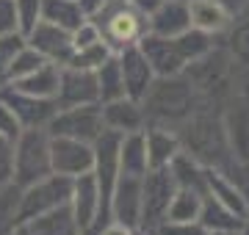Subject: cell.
Here are the masks:
<instances>
[{
  "label": "cell",
  "mask_w": 249,
  "mask_h": 235,
  "mask_svg": "<svg viewBox=\"0 0 249 235\" xmlns=\"http://www.w3.org/2000/svg\"><path fill=\"white\" fill-rule=\"evenodd\" d=\"M94 72H97V86H100V102H111V100L127 97L122 64H119V55H116V53L108 55Z\"/></svg>",
  "instance_id": "25"
},
{
  "label": "cell",
  "mask_w": 249,
  "mask_h": 235,
  "mask_svg": "<svg viewBox=\"0 0 249 235\" xmlns=\"http://www.w3.org/2000/svg\"><path fill=\"white\" fill-rule=\"evenodd\" d=\"M219 3L232 14V19L241 17V14H247V9H249V0H219Z\"/></svg>",
  "instance_id": "40"
},
{
  "label": "cell",
  "mask_w": 249,
  "mask_h": 235,
  "mask_svg": "<svg viewBox=\"0 0 249 235\" xmlns=\"http://www.w3.org/2000/svg\"><path fill=\"white\" fill-rule=\"evenodd\" d=\"M178 183L172 177L169 166H160V169H150L142 177V230H158L166 221L169 205L175 199Z\"/></svg>",
  "instance_id": "6"
},
{
  "label": "cell",
  "mask_w": 249,
  "mask_h": 235,
  "mask_svg": "<svg viewBox=\"0 0 249 235\" xmlns=\"http://www.w3.org/2000/svg\"><path fill=\"white\" fill-rule=\"evenodd\" d=\"M11 235H36V233H34L28 224H17L14 230H11Z\"/></svg>",
  "instance_id": "43"
},
{
  "label": "cell",
  "mask_w": 249,
  "mask_h": 235,
  "mask_svg": "<svg viewBox=\"0 0 249 235\" xmlns=\"http://www.w3.org/2000/svg\"><path fill=\"white\" fill-rule=\"evenodd\" d=\"M183 3H194V0H183Z\"/></svg>",
  "instance_id": "46"
},
{
  "label": "cell",
  "mask_w": 249,
  "mask_h": 235,
  "mask_svg": "<svg viewBox=\"0 0 249 235\" xmlns=\"http://www.w3.org/2000/svg\"><path fill=\"white\" fill-rule=\"evenodd\" d=\"M0 100L14 111V117L19 119V125L22 127H47L50 125V119L58 114V102H55V100L25 94V91L14 89L11 83H3Z\"/></svg>",
  "instance_id": "8"
},
{
  "label": "cell",
  "mask_w": 249,
  "mask_h": 235,
  "mask_svg": "<svg viewBox=\"0 0 249 235\" xmlns=\"http://www.w3.org/2000/svg\"><path fill=\"white\" fill-rule=\"evenodd\" d=\"M19 199H22V188L14 180L0 185V235H11V230L19 224Z\"/></svg>",
  "instance_id": "28"
},
{
  "label": "cell",
  "mask_w": 249,
  "mask_h": 235,
  "mask_svg": "<svg viewBox=\"0 0 249 235\" xmlns=\"http://www.w3.org/2000/svg\"><path fill=\"white\" fill-rule=\"evenodd\" d=\"M196 221H199L208 233H241V227H244L247 218H241L238 213H232L230 208H224L219 199H213L211 194H205Z\"/></svg>",
  "instance_id": "20"
},
{
  "label": "cell",
  "mask_w": 249,
  "mask_h": 235,
  "mask_svg": "<svg viewBox=\"0 0 249 235\" xmlns=\"http://www.w3.org/2000/svg\"><path fill=\"white\" fill-rule=\"evenodd\" d=\"M227 50L241 67L249 69V14L232 19V25L227 28Z\"/></svg>",
  "instance_id": "30"
},
{
  "label": "cell",
  "mask_w": 249,
  "mask_h": 235,
  "mask_svg": "<svg viewBox=\"0 0 249 235\" xmlns=\"http://www.w3.org/2000/svg\"><path fill=\"white\" fill-rule=\"evenodd\" d=\"M22 130H25V127L19 125V119L14 117V111H11L9 105L3 102V100H0V136L9 138L11 144H14V141L19 138V133H22Z\"/></svg>",
  "instance_id": "34"
},
{
  "label": "cell",
  "mask_w": 249,
  "mask_h": 235,
  "mask_svg": "<svg viewBox=\"0 0 249 235\" xmlns=\"http://www.w3.org/2000/svg\"><path fill=\"white\" fill-rule=\"evenodd\" d=\"M17 6V19H19V34L28 36L42 19V0H14Z\"/></svg>",
  "instance_id": "32"
},
{
  "label": "cell",
  "mask_w": 249,
  "mask_h": 235,
  "mask_svg": "<svg viewBox=\"0 0 249 235\" xmlns=\"http://www.w3.org/2000/svg\"><path fill=\"white\" fill-rule=\"evenodd\" d=\"M50 161H53V172L58 174L67 177L86 174L94 169V144L67 136H50Z\"/></svg>",
  "instance_id": "9"
},
{
  "label": "cell",
  "mask_w": 249,
  "mask_h": 235,
  "mask_svg": "<svg viewBox=\"0 0 249 235\" xmlns=\"http://www.w3.org/2000/svg\"><path fill=\"white\" fill-rule=\"evenodd\" d=\"M97 42H103V34H100V28L94 25L91 19H86L80 28H75V31H72V45H75V50L91 47V45H97Z\"/></svg>",
  "instance_id": "35"
},
{
  "label": "cell",
  "mask_w": 249,
  "mask_h": 235,
  "mask_svg": "<svg viewBox=\"0 0 249 235\" xmlns=\"http://www.w3.org/2000/svg\"><path fill=\"white\" fill-rule=\"evenodd\" d=\"M142 53L152 64V69L158 78H172V75H183L191 64L202 61L205 55L216 50V36L199 28H191L180 36H158V34H144L139 39Z\"/></svg>",
  "instance_id": "1"
},
{
  "label": "cell",
  "mask_w": 249,
  "mask_h": 235,
  "mask_svg": "<svg viewBox=\"0 0 249 235\" xmlns=\"http://www.w3.org/2000/svg\"><path fill=\"white\" fill-rule=\"evenodd\" d=\"M144 138H147V158H150V169H160L169 166L175 161V155L183 150L178 130L163 125H147L144 127Z\"/></svg>",
  "instance_id": "17"
},
{
  "label": "cell",
  "mask_w": 249,
  "mask_h": 235,
  "mask_svg": "<svg viewBox=\"0 0 249 235\" xmlns=\"http://www.w3.org/2000/svg\"><path fill=\"white\" fill-rule=\"evenodd\" d=\"M47 174H53L50 133H47V127H25L14 141V174H11V180L19 188H28Z\"/></svg>",
  "instance_id": "4"
},
{
  "label": "cell",
  "mask_w": 249,
  "mask_h": 235,
  "mask_svg": "<svg viewBox=\"0 0 249 235\" xmlns=\"http://www.w3.org/2000/svg\"><path fill=\"white\" fill-rule=\"evenodd\" d=\"M19 31V19H17V6L14 0H0V36Z\"/></svg>",
  "instance_id": "38"
},
{
  "label": "cell",
  "mask_w": 249,
  "mask_h": 235,
  "mask_svg": "<svg viewBox=\"0 0 249 235\" xmlns=\"http://www.w3.org/2000/svg\"><path fill=\"white\" fill-rule=\"evenodd\" d=\"M50 136H67L78 138L86 144H94L103 133H106V122H103V111L100 102L94 105H72V108H58L50 125H47Z\"/></svg>",
  "instance_id": "7"
},
{
  "label": "cell",
  "mask_w": 249,
  "mask_h": 235,
  "mask_svg": "<svg viewBox=\"0 0 249 235\" xmlns=\"http://www.w3.org/2000/svg\"><path fill=\"white\" fill-rule=\"evenodd\" d=\"M205 183H208V194H211L213 199H219L224 208H230L232 213H238L241 218H249V199H247V194L235 185L232 177L216 172L213 166H208Z\"/></svg>",
  "instance_id": "18"
},
{
  "label": "cell",
  "mask_w": 249,
  "mask_h": 235,
  "mask_svg": "<svg viewBox=\"0 0 249 235\" xmlns=\"http://www.w3.org/2000/svg\"><path fill=\"white\" fill-rule=\"evenodd\" d=\"M238 235H249V218L244 221V227H241V233H238Z\"/></svg>",
  "instance_id": "45"
},
{
  "label": "cell",
  "mask_w": 249,
  "mask_h": 235,
  "mask_svg": "<svg viewBox=\"0 0 249 235\" xmlns=\"http://www.w3.org/2000/svg\"><path fill=\"white\" fill-rule=\"evenodd\" d=\"M14 89L25 91V94H34V97H45V100H55L58 94V86H61V64L45 61L34 75H28L22 81L11 83Z\"/></svg>",
  "instance_id": "22"
},
{
  "label": "cell",
  "mask_w": 249,
  "mask_h": 235,
  "mask_svg": "<svg viewBox=\"0 0 249 235\" xmlns=\"http://www.w3.org/2000/svg\"><path fill=\"white\" fill-rule=\"evenodd\" d=\"M188 6H191V25L199 28V31H208V34L219 36L232 25V14L219 0H194Z\"/></svg>",
  "instance_id": "21"
},
{
  "label": "cell",
  "mask_w": 249,
  "mask_h": 235,
  "mask_svg": "<svg viewBox=\"0 0 249 235\" xmlns=\"http://www.w3.org/2000/svg\"><path fill=\"white\" fill-rule=\"evenodd\" d=\"M100 111H103V122H106V130H114V133H139L147 127V114H144V105L139 100L130 97H119L111 100V102H100Z\"/></svg>",
  "instance_id": "14"
},
{
  "label": "cell",
  "mask_w": 249,
  "mask_h": 235,
  "mask_svg": "<svg viewBox=\"0 0 249 235\" xmlns=\"http://www.w3.org/2000/svg\"><path fill=\"white\" fill-rule=\"evenodd\" d=\"M28 45L39 50V53L45 55L47 61L53 64H67L75 53V45H72V31L61 25H53V22H47V19H39L36 28L28 34Z\"/></svg>",
  "instance_id": "11"
},
{
  "label": "cell",
  "mask_w": 249,
  "mask_h": 235,
  "mask_svg": "<svg viewBox=\"0 0 249 235\" xmlns=\"http://www.w3.org/2000/svg\"><path fill=\"white\" fill-rule=\"evenodd\" d=\"M133 235H155V233H152V230H142V227H136Z\"/></svg>",
  "instance_id": "44"
},
{
  "label": "cell",
  "mask_w": 249,
  "mask_h": 235,
  "mask_svg": "<svg viewBox=\"0 0 249 235\" xmlns=\"http://www.w3.org/2000/svg\"><path fill=\"white\" fill-rule=\"evenodd\" d=\"M89 19L100 28L103 42L114 53H119V50H124L130 45H139V39L150 31L147 17L142 11H136L127 0H108L106 6L97 14H91Z\"/></svg>",
  "instance_id": "3"
},
{
  "label": "cell",
  "mask_w": 249,
  "mask_h": 235,
  "mask_svg": "<svg viewBox=\"0 0 249 235\" xmlns=\"http://www.w3.org/2000/svg\"><path fill=\"white\" fill-rule=\"evenodd\" d=\"M111 216L114 221L133 227V230L142 224V177L119 174L114 194H111Z\"/></svg>",
  "instance_id": "13"
},
{
  "label": "cell",
  "mask_w": 249,
  "mask_h": 235,
  "mask_svg": "<svg viewBox=\"0 0 249 235\" xmlns=\"http://www.w3.org/2000/svg\"><path fill=\"white\" fill-rule=\"evenodd\" d=\"M199 208H202V194L199 191L178 188L169 205V213H166V221H196L199 218Z\"/></svg>",
  "instance_id": "27"
},
{
  "label": "cell",
  "mask_w": 249,
  "mask_h": 235,
  "mask_svg": "<svg viewBox=\"0 0 249 235\" xmlns=\"http://www.w3.org/2000/svg\"><path fill=\"white\" fill-rule=\"evenodd\" d=\"M247 14H249V9H247Z\"/></svg>",
  "instance_id": "48"
},
{
  "label": "cell",
  "mask_w": 249,
  "mask_h": 235,
  "mask_svg": "<svg viewBox=\"0 0 249 235\" xmlns=\"http://www.w3.org/2000/svg\"><path fill=\"white\" fill-rule=\"evenodd\" d=\"M78 3H80V9H83V14L91 17V14H97V11L106 6L108 0H78Z\"/></svg>",
  "instance_id": "41"
},
{
  "label": "cell",
  "mask_w": 249,
  "mask_h": 235,
  "mask_svg": "<svg viewBox=\"0 0 249 235\" xmlns=\"http://www.w3.org/2000/svg\"><path fill=\"white\" fill-rule=\"evenodd\" d=\"M142 105L147 114V125H163L178 130V125L194 117V83L188 81V75L155 78Z\"/></svg>",
  "instance_id": "2"
},
{
  "label": "cell",
  "mask_w": 249,
  "mask_h": 235,
  "mask_svg": "<svg viewBox=\"0 0 249 235\" xmlns=\"http://www.w3.org/2000/svg\"><path fill=\"white\" fill-rule=\"evenodd\" d=\"M25 42H28V39L22 36L19 31L0 36V81H3V75H6V69H9V64L14 61V55L25 47Z\"/></svg>",
  "instance_id": "33"
},
{
  "label": "cell",
  "mask_w": 249,
  "mask_h": 235,
  "mask_svg": "<svg viewBox=\"0 0 249 235\" xmlns=\"http://www.w3.org/2000/svg\"><path fill=\"white\" fill-rule=\"evenodd\" d=\"M11 174H14V144L0 136V185L11 183Z\"/></svg>",
  "instance_id": "37"
},
{
  "label": "cell",
  "mask_w": 249,
  "mask_h": 235,
  "mask_svg": "<svg viewBox=\"0 0 249 235\" xmlns=\"http://www.w3.org/2000/svg\"><path fill=\"white\" fill-rule=\"evenodd\" d=\"M103 235H133V227H124V224H119V221H111V224H106Z\"/></svg>",
  "instance_id": "42"
},
{
  "label": "cell",
  "mask_w": 249,
  "mask_h": 235,
  "mask_svg": "<svg viewBox=\"0 0 249 235\" xmlns=\"http://www.w3.org/2000/svg\"><path fill=\"white\" fill-rule=\"evenodd\" d=\"M127 3H130V6H133L136 11H142L144 17H150L152 11H158L160 6L166 3V0H127Z\"/></svg>",
  "instance_id": "39"
},
{
  "label": "cell",
  "mask_w": 249,
  "mask_h": 235,
  "mask_svg": "<svg viewBox=\"0 0 249 235\" xmlns=\"http://www.w3.org/2000/svg\"><path fill=\"white\" fill-rule=\"evenodd\" d=\"M72 185H75V177H67V174H47L42 180H36L34 185L22 188V199H19V213L17 221L25 224L31 218L42 216L47 210L61 208L72 199Z\"/></svg>",
  "instance_id": "5"
},
{
  "label": "cell",
  "mask_w": 249,
  "mask_h": 235,
  "mask_svg": "<svg viewBox=\"0 0 249 235\" xmlns=\"http://www.w3.org/2000/svg\"><path fill=\"white\" fill-rule=\"evenodd\" d=\"M0 89H3V81H0Z\"/></svg>",
  "instance_id": "47"
},
{
  "label": "cell",
  "mask_w": 249,
  "mask_h": 235,
  "mask_svg": "<svg viewBox=\"0 0 249 235\" xmlns=\"http://www.w3.org/2000/svg\"><path fill=\"white\" fill-rule=\"evenodd\" d=\"M119 169H122V174H133V177H144V174L150 172V158H147V138H144V130L122 136V147H119Z\"/></svg>",
  "instance_id": "23"
},
{
  "label": "cell",
  "mask_w": 249,
  "mask_h": 235,
  "mask_svg": "<svg viewBox=\"0 0 249 235\" xmlns=\"http://www.w3.org/2000/svg\"><path fill=\"white\" fill-rule=\"evenodd\" d=\"M111 53H114V50H111L106 42H97V45H91V47L75 50V53H72V58L64 64V67H75V69H97V67L106 61Z\"/></svg>",
  "instance_id": "31"
},
{
  "label": "cell",
  "mask_w": 249,
  "mask_h": 235,
  "mask_svg": "<svg viewBox=\"0 0 249 235\" xmlns=\"http://www.w3.org/2000/svg\"><path fill=\"white\" fill-rule=\"evenodd\" d=\"M58 108H72V105H94L100 102V86L94 69H75V67H61V86L55 94Z\"/></svg>",
  "instance_id": "10"
},
{
  "label": "cell",
  "mask_w": 249,
  "mask_h": 235,
  "mask_svg": "<svg viewBox=\"0 0 249 235\" xmlns=\"http://www.w3.org/2000/svg\"><path fill=\"white\" fill-rule=\"evenodd\" d=\"M147 25H150V34H158V36H180L194 28L191 6L183 0H166L158 11H152L147 17Z\"/></svg>",
  "instance_id": "16"
},
{
  "label": "cell",
  "mask_w": 249,
  "mask_h": 235,
  "mask_svg": "<svg viewBox=\"0 0 249 235\" xmlns=\"http://www.w3.org/2000/svg\"><path fill=\"white\" fill-rule=\"evenodd\" d=\"M72 210H75V218H78L80 230H89L100 216V185L94 172L78 174L75 177V185H72V199H70Z\"/></svg>",
  "instance_id": "15"
},
{
  "label": "cell",
  "mask_w": 249,
  "mask_h": 235,
  "mask_svg": "<svg viewBox=\"0 0 249 235\" xmlns=\"http://www.w3.org/2000/svg\"><path fill=\"white\" fill-rule=\"evenodd\" d=\"M169 169H172L175 183H178V188H194V191H199L202 197L208 194V183H205L208 166H205L202 161H196L191 152L180 150V152L175 155V161L169 163Z\"/></svg>",
  "instance_id": "24"
},
{
  "label": "cell",
  "mask_w": 249,
  "mask_h": 235,
  "mask_svg": "<svg viewBox=\"0 0 249 235\" xmlns=\"http://www.w3.org/2000/svg\"><path fill=\"white\" fill-rule=\"evenodd\" d=\"M45 61H47L45 55L39 53V50H34V47L25 42V47H22V50L14 55V61L9 64V69L3 75V83H17V81H22V78H28V75H34Z\"/></svg>",
  "instance_id": "29"
},
{
  "label": "cell",
  "mask_w": 249,
  "mask_h": 235,
  "mask_svg": "<svg viewBox=\"0 0 249 235\" xmlns=\"http://www.w3.org/2000/svg\"><path fill=\"white\" fill-rule=\"evenodd\" d=\"M155 235H208V230L199 221H163Z\"/></svg>",
  "instance_id": "36"
},
{
  "label": "cell",
  "mask_w": 249,
  "mask_h": 235,
  "mask_svg": "<svg viewBox=\"0 0 249 235\" xmlns=\"http://www.w3.org/2000/svg\"><path fill=\"white\" fill-rule=\"evenodd\" d=\"M25 224L31 227L36 235H83V230H80L78 218H75V210H72L70 202L61 205V208H53V210H47V213H42V216L31 218Z\"/></svg>",
  "instance_id": "19"
},
{
  "label": "cell",
  "mask_w": 249,
  "mask_h": 235,
  "mask_svg": "<svg viewBox=\"0 0 249 235\" xmlns=\"http://www.w3.org/2000/svg\"><path fill=\"white\" fill-rule=\"evenodd\" d=\"M119 64H122V75H124V89H127V97L130 100H139L142 102L147 97V91L152 89V83H155V69H152V64L147 61V55L142 53V47L139 45H130L119 50Z\"/></svg>",
  "instance_id": "12"
},
{
  "label": "cell",
  "mask_w": 249,
  "mask_h": 235,
  "mask_svg": "<svg viewBox=\"0 0 249 235\" xmlns=\"http://www.w3.org/2000/svg\"><path fill=\"white\" fill-rule=\"evenodd\" d=\"M42 19L53 22V25H61L67 31H75L89 17L83 14L78 0H42Z\"/></svg>",
  "instance_id": "26"
}]
</instances>
